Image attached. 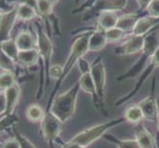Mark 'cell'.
Returning <instances> with one entry per match:
<instances>
[{
  "label": "cell",
  "mask_w": 159,
  "mask_h": 148,
  "mask_svg": "<svg viewBox=\"0 0 159 148\" xmlns=\"http://www.w3.org/2000/svg\"><path fill=\"white\" fill-rule=\"evenodd\" d=\"M15 42L19 52L36 48L35 47L37 46V42L35 41L34 37L28 31H22L19 33L17 38L15 39Z\"/></svg>",
  "instance_id": "cell-15"
},
{
  "label": "cell",
  "mask_w": 159,
  "mask_h": 148,
  "mask_svg": "<svg viewBox=\"0 0 159 148\" xmlns=\"http://www.w3.org/2000/svg\"><path fill=\"white\" fill-rule=\"evenodd\" d=\"M0 49L3 51L8 56H10L12 59H14L15 61H17L19 49L16 45V42L13 39H8L6 41L2 42L0 43Z\"/></svg>",
  "instance_id": "cell-24"
},
{
  "label": "cell",
  "mask_w": 159,
  "mask_h": 148,
  "mask_svg": "<svg viewBox=\"0 0 159 148\" xmlns=\"http://www.w3.org/2000/svg\"><path fill=\"white\" fill-rule=\"evenodd\" d=\"M91 76L95 84V89L99 100L100 109L103 110L104 106V97H105V88H106V69L101 60H97L91 65L90 70Z\"/></svg>",
  "instance_id": "cell-5"
},
{
  "label": "cell",
  "mask_w": 159,
  "mask_h": 148,
  "mask_svg": "<svg viewBox=\"0 0 159 148\" xmlns=\"http://www.w3.org/2000/svg\"><path fill=\"white\" fill-rule=\"evenodd\" d=\"M103 137L110 142H113L114 144H116L118 148H140L136 139H119L109 133H106Z\"/></svg>",
  "instance_id": "cell-22"
},
{
  "label": "cell",
  "mask_w": 159,
  "mask_h": 148,
  "mask_svg": "<svg viewBox=\"0 0 159 148\" xmlns=\"http://www.w3.org/2000/svg\"><path fill=\"white\" fill-rule=\"evenodd\" d=\"M19 4H27L30 6L34 7L35 9L37 8V0H16Z\"/></svg>",
  "instance_id": "cell-37"
},
{
  "label": "cell",
  "mask_w": 159,
  "mask_h": 148,
  "mask_svg": "<svg viewBox=\"0 0 159 148\" xmlns=\"http://www.w3.org/2000/svg\"><path fill=\"white\" fill-rule=\"evenodd\" d=\"M9 117H11V116H7L6 118H4L3 119L0 120V132H2V131L4 130V128L7 127V124L10 123Z\"/></svg>",
  "instance_id": "cell-38"
},
{
  "label": "cell",
  "mask_w": 159,
  "mask_h": 148,
  "mask_svg": "<svg viewBox=\"0 0 159 148\" xmlns=\"http://www.w3.org/2000/svg\"><path fill=\"white\" fill-rule=\"evenodd\" d=\"M159 47V29L150 31L148 34L144 36V45H143V52L145 58L151 57L157 48Z\"/></svg>",
  "instance_id": "cell-12"
},
{
  "label": "cell",
  "mask_w": 159,
  "mask_h": 148,
  "mask_svg": "<svg viewBox=\"0 0 159 148\" xmlns=\"http://www.w3.org/2000/svg\"><path fill=\"white\" fill-rule=\"evenodd\" d=\"M91 36V33H85V34L81 35L79 38L76 39V41L73 43L72 47H71L69 56L66 59L63 66V75L60 81L57 83L56 89L61 84V82L65 79V77L69 74L70 70L74 67V65L79 61V59L83 57L85 54L89 52V38Z\"/></svg>",
  "instance_id": "cell-3"
},
{
  "label": "cell",
  "mask_w": 159,
  "mask_h": 148,
  "mask_svg": "<svg viewBox=\"0 0 159 148\" xmlns=\"http://www.w3.org/2000/svg\"><path fill=\"white\" fill-rule=\"evenodd\" d=\"M16 138H17V140L19 141L20 148H37L35 146V144L32 143L31 140L29 138H27L24 135L18 133L17 135H16Z\"/></svg>",
  "instance_id": "cell-32"
},
{
  "label": "cell",
  "mask_w": 159,
  "mask_h": 148,
  "mask_svg": "<svg viewBox=\"0 0 159 148\" xmlns=\"http://www.w3.org/2000/svg\"><path fill=\"white\" fill-rule=\"evenodd\" d=\"M155 25V18L152 17H143L139 18L136 22L134 28L133 30L134 36H145L151 31Z\"/></svg>",
  "instance_id": "cell-18"
},
{
  "label": "cell",
  "mask_w": 159,
  "mask_h": 148,
  "mask_svg": "<svg viewBox=\"0 0 159 148\" xmlns=\"http://www.w3.org/2000/svg\"><path fill=\"white\" fill-rule=\"evenodd\" d=\"M3 113H6V99L4 92L0 93V114Z\"/></svg>",
  "instance_id": "cell-36"
},
{
  "label": "cell",
  "mask_w": 159,
  "mask_h": 148,
  "mask_svg": "<svg viewBox=\"0 0 159 148\" xmlns=\"http://www.w3.org/2000/svg\"><path fill=\"white\" fill-rule=\"evenodd\" d=\"M144 45V36H131L129 40L125 41L122 47L117 48V52L123 56L134 54L142 52Z\"/></svg>",
  "instance_id": "cell-8"
},
{
  "label": "cell",
  "mask_w": 159,
  "mask_h": 148,
  "mask_svg": "<svg viewBox=\"0 0 159 148\" xmlns=\"http://www.w3.org/2000/svg\"><path fill=\"white\" fill-rule=\"evenodd\" d=\"M63 75V66H60L58 64L56 65H52L48 69V76H50V78L52 79H56L58 81H60Z\"/></svg>",
  "instance_id": "cell-30"
},
{
  "label": "cell",
  "mask_w": 159,
  "mask_h": 148,
  "mask_svg": "<svg viewBox=\"0 0 159 148\" xmlns=\"http://www.w3.org/2000/svg\"><path fill=\"white\" fill-rule=\"evenodd\" d=\"M62 125L63 123L51 111L47 112L41 122V129L45 139L50 143L56 140L61 132Z\"/></svg>",
  "instance_id": "cell-4"
},
{
  "label": "cell",
  "mask_w": 159,
  "mask_h": 148,
  "mask_svg": "<svg viewBox=\"0 0 159 148\" xmlns=\"http://www.w3.org/2000/svg\"><path fill=\"white\" fill-rule=\"evenodd\" d=\"M154 148H157V146H155V147H154Z\"/></svg>",
  "instance_id": "cell-44"
},
{
  "label": "cell",
  "mask_w": 159,
  "mask_h": 148,
  "mask_svg": "<svg viewBox=\"0 0 159 148\" xmlns=\"http://www.w3.org/2000/svg\"><path fill=\"white\" fill-rule=\"evenodd\" d=\"M125 122V118H119V119H115L112 120H108V122H105L98 125H94V127L86 128L83 131L79 132L78 134H76L74 137H72L69 140V142L79 144L84 147H88L94 141L103 137V136L107 133L108 130H110L113 128L118 127L119 124L123 123Z\"/></svg>",
  "instance_id": "cell-2"
},
{
  "label": "cell",
  "mask_w": 159,
  "mask_h": 148,
  "mask_svg": "<svg viewBox=\"0 0 159 148\" xmlns=\"http://www.w3.org/2000/svg\"><path fill=\"white\" fill-rule=\"evenodd\" d=\"M77 63H78V65H79V68H80V72H81V74L87 73V72H90L91 66L89 65L88 61H87V60H85L83 57L80 58V59H79V61H78Z\"/></svg>",
  "instance_id": "cell-33"
},
{
  "label": "cell",
  "mask_w": 159,
  "mask_h": 148,
  "mask_svg": "<svg viewBox=\"0 0 159 148\" xmlns=\"http://www.w3.org/2000/svg\"><path fill=\"white\" fill-rule=\"evenodd\" d=\"M136 1H138V4L139 5L140 9H146L152 0H136Z\"/></svg>",
  "instance_id": "cell-39"
},
{
  "label": "cell",
  "mask_w": 159,
  "mask_h": 148,
  "mask_svg": "<svg viewBox=\"0 0 159 148\" xmlns=\"http://www.w3.org/2000/svg\"><path fill=\"white\" fill-rule=\"evenodd\" d=\"M39 58H40V53L38 52V49L33 48V49H28V51L19 52L17 62L25 67H31L38 63Z\"/></svg>",
  "instance_id": "cell-14"
},
{
  "label": "cell",
  "mask_w": 159,
  "mask_h": 148,
  "mask_svg": "<svg viewBox=\"0 0 159 148\" xmlns=\"http://www.w3.org/2000/svg\"><path fill=\"white\" fill-rule=\"evenodd\" d=\"M139 18L138 17V15L135 14H127L124 15L122 17H120L117 23V28H119L120 30H122L124 33L125 32H133L134 26L136 24Z\"/></svg>",
  "instance_id": "cell-20"
},
{
  "label": "cell",
  "mask_w": 159,
  "mask_h": 148,
  "mask_svg": "<svg viewBox=\"0 0 159 148\" xmlns=\"http://www.w3.org/2000/svg\"><path fill=\"white\" fill-rule=\"evenodd\" d=\"M135 139L140 148H154L156 146L155 139L142 125H139L135 129Z\"/></svg>",
  "instance_id": "cell-13"
},
{
  "label": "cell",
  "mask_w": 159,
  "mask_h": 148,
  "mask_svg": "<svg viewBox=\"0 0 159 148\" xmlns=\"http://www.w3.org/2000/svg\"><path fill=\"white\" fill-rule=\"evenodd\" d=\"M48 1H50L52 5H54V4H57V3H58V1L59 0H48Z\"/></svg>",
  "instance_id": "cell-41"
},
{
  "label": "cell",
  "mask_w": 159,
  "mask_h": 148,
  "mask_svg": "<svg viewBox=\"0 0 159 148\" xmlns=\"http://www.w3.org/2000/svg\"><path fill=\"white\" fill-rule=\"evenodd\" d=\"M63 148H86L84 146H81L79 144H76V143H71V142H67V143H65Z\"/></svg>",
  "instance_id": "cell-40"
},
{
  "label": "cell",
  "mask_w": 159,
  "mask_h": 148,
  "mask_svg": "<svg viewBox=\"0 0 159 148\" xmlns=\"http://www.w3.org/2000/svg\"><path fill=\"white\" fill-rule=\"evenodd\" d=\"M157 127H158V130H159V114H158V119H157Z\"/></svg>",
  "instance_id": "cell-43"
},
{
  "label": "cell",
  "mask_w": 159,
  "mask_h": 148,
  "mask_svg": "<svg viewBox=\"0 0 159 148\" xmlns=\"http://www.w3.org/2000/svg\"><path fill=\"white\" fill-rule=\"evenodd\" d=\"M128 0H97L96 9L102 11H116L125 8Z\"/></svg>",
  "instance_id": "cell-19"
},
{
  "label": "cell",
  "mask_w": 159,
  "mask_h": 148,
  "mask_svg": "<svg viewBox=\"0 0 159 148\" xmlns=\"http://www.w3.org/2000/svg\"><path fill=\"white\" fill-rule=\"evenodd\" d=\"M124 118L125 119V122H129L130 123H139L143 119V114L139 105H134L125 111Z\"/></svg>",
  "instance_id": "cell-23"
},
{
  "label": "cell",
  "mask_w": 159,
  "mask_h": 148,
  "mask_svg": "<svg viewBox=\"0 0 159 148\" xmlns=\"http://www.w3.org/2000/svg\"><path fill=\"white\" fill-rule=\"evenodd\" d=\"M37 16L36 9L27 4H19L17 7V18L22 21L33 20Z\"/></svg>",
  "instance_id": "cell-25"
},
{
  "label": "cell",
  "mask_w": 159,
  "mask_h": 148,
  "mask_svg": "<svg viewBox=\"0 0 159 148\" xmlns=\"http://www.w3.org/2000/svg\"><path fill=\"white\" fill-rule=\"evenodd\" d=\"M78 83L80 85V89L92 97L93 101H94L95 107L100 109L99 100H98V96H97L96 89H95V84H94V81H93V78L91 76V73L87 72V73L81 74Z\"/></svg>",
  "instance_id": "cell-11"
},
{
  "label": "cell",
  "mask_w": 159,
  "mask_h": 148,
  "mask_svg": "<svg viewBox=\"0 0 159 148\" xmlns=\"http://www.w3.org/2000/svg\"><path fill=\"white\" fill-rule=\"evenodd\" d=\"M4 92L5 99H6V114L7 116H11L13 114L14 110L17 107L20 97H21V89L19 84L16 83L11 86L10 88L6 89Z\"/></svg>",
  "instance_id": "cell-10"
},
{
  "label": "cell",
  "mask_w": 159,
  "mask_h": 148,
  "mask_svg": "<svg viewBox=\"0 0 159 148\" xmlns=\"http://www.w3.org/2000/svg\"><path fill=\"white\" fill-rule=\"evenodd\" d=\"M119 17L115 11H102L98 20L99 27L102 31H107L110 29L116 28Z\"/></svg>",
  "instance_id": "cell-16"
},
{
  "label": "cell",
  "mask_w": 159,
  "mask_h": 148,
  "mask_svg": "<svg viewBox=\"0 0 159 148\" xmlns=\"http://www.w3.org/2000/svg\"><path fill=\"white\" fill-rule=\"evenodd\" d=\"M53 5L48 0H37V9L43 16H48L52 13Z\"/></svg>",
  "instance_id": "cell-28"
},
{
  "label": "cell",
  "mask_w": 159,
  "mask_h": 148,
  "mask_svg": "<svg viewBox=\"0 0 159 148\" xmlns=\"http://www.w3.org/2000/svg\"><path fill=\"white\" fill-rule=\"evenodd\" d=\"M3 14H4V12H3V11H2V10H0V20H1V18H2Z\"/></svg>",
  "instance_id": "cell-42"
},
{
  "label": "cell",
  "mask_w": 159,
  "mask_h": 148,
  "mask_svg": "<svg viewBox=\"0 0 159 148\" xmlns=\"http://www.w3.org/2000/svg\"><path fill=\"white\" fill-rule=\"evenodd\" d=\"M45 114L43 109L38 104H33L26 109V117L32 123H41Z\"/></svg>",
  "instance_id": "cell-21"
},
{
  "label": "cell",
  "mask_w": 159,
  "mask_h": 148,
  "mask_svg": "<svg viewBox=\"0 0 159 148\" xmlns=\"http://www.w3.org/2000/svg\"><path fill=\"white\" fill-rule=\"evenodd\" d=\"M37 49L40 53V56H42L43 58V61L45 63V66L47 68V73H48V69L51 67V59L53 52V46L51 39L43 30L38 31Z\"/></svg>",
  "instance_id": "cell-6"
},
{
  "label": "cell",
  "mask_w": 159,
  "mask_h": 148,
  "mask_svg": "<svg viewBox=\"0 0 159 148\" xmlns=\"http://www.w3.org/2000/svg\"><path fill=\"white\" fill-rule=\"evenodd\" d=\"M0 68L6 72L11 73H14L16 69V61L8 56L1 49H0Z\"/></svg>",
  "instance_id": "cell-26"
},
{
  "label": "cell",
  "mask_w": 159,
  "mask_h": 148,
  "mask_svg": "<svg viewBox=\"0 0 159 148\" xmlns=\"http://www.w3.org/2000/svg\"><path fill=\"white\" fill-rule=\"evenodd\" d=\"M143 118L149 120H157L158 114H159V107L157 105V101L153 95H149L143 100H141L139 104Z\"/></svg>",
  "instance_id": "cell-9"
},
{
  "label": "cell",
  "mask_w": 159,
  "mask_h": 148,
  "mask_svg": "<svg viewBox=\"0 0 159 148\" xmlns=\"http://www.w3.org/2000/svg\"><path fill=\"white\" fill-rule=\"evenodd\" d=\"M149 16L152 18H159V0H152L146 8Z\"/></svg>",
  "instance_id": "cell-31"
},
{
  "label": "cell",
  "mask_w": 159,
  "mask_h": 148,
  "mask_svg": "<svg viewBox=\"0 0 159 148\" xmlns=\"http://www.w3.org/2000/svg\"><path fill=\"white\" fill-rule=\"evenodd\" d=\"M108 43L105 35V31L97 30L91 33L89 38V52H99L105 47Z\"/></svg>",
  "instance_id": "cell-17"
},
{
  "label": "cell",
  "mask_w": 159,
  "mask_h": 148,
  "mask_svg": "<svg viewBox=\"0 0 159 148\" xmlns=\"http://www.w3.org/2000/svg\"><path fill=\"white\" fill-rule=\"evenodd\" d=\"M105 35H106L108 42H117V41L120 40L123 38L124 32L116 27V28H113V29L105 31Z\"/></svg>",
  "instance_id": "cell-29"
},
{
  "label": "cell",
  "mask_w": 159,
  "mask_h": 148,
  "mask_svg": "<svg viewBox=\"0 0 159 148\" xmlns=\"http://www.w3.org/2000/svg\"><path fill=\"white\" fill-rule=\"evenodd\" d=\"M80 85L77 82L66 92L54 98L50 111L64 123L73 116L76 109V102L79 94Z\"/></svg>",
  "instance_id": "cell-1"
},
{
  "label": "cell",
  "mask_w": 159,
  "mask_h": 148,
  "mask_svg": "<svg viewBox=\"0 0 159 148\" xmlns=\"http://www.w3.org/2000/svg\"><path fill=\"white\" fill-rule=\"evenodd\" d=\"M2 148H20L19 141L17 140V138L8 139L7 141L4 142V144L2 145Z\"/></svg>",
  "instance_id": "cell-35"
},
{
  "label": "cell",
  "mask_w": 159,
  "mask_h": 148,
  "mask_svg": "<svg viewBox=\"0 0 159 148\" xmlns=\"http://www.w3.org/2000/svg\"><path fill=\"white\" fill-rule=\"evenodd\" d=\"M17 18V8H13L9 12L3 14L0 20V43L10 39L11 31L13 30Z\"/></svg>",
  "instance_id": "cell-7"
},
{
  "label": "cell",
  "mask_w": 159,
  "mask_h": 148,
  "mask_svg": "<svg viewBox=\"0 0 159 148\" xmlns=\"http://www.w3.org/2000/svg\"><path fill=\"white\" fill-rule=\"evenodd\" d=\"M15 83L16 80L14 73L6 72V71L0 73V90L5 91L6 89L10 88L11 86H13Z\"/></svg>",
  "instance_id": "cell-27"
},
{
  "label": "cell",
  "mask_w": 159,
  "mask_h": 148,
  "mask_svg": "<svg viewBox=\"0 0 159 148\" xmlns=\"http://www.w3.org/2000/svg\"><path fill=\"white\" fill-rule=\"evenodd\" d=\"M156 67H159V47L157 48V51L153 53V56H151V62L149 65V70H154Z\"/></svg>",
  "instance_id": "cell-34"
}]
</instances>
